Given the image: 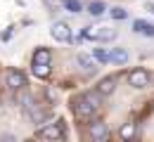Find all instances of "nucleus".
<instances>
[{
	"mask_svg": "<svg viewBox=\"0 0 154 142\" xmlns=\"http://www.w3.org/2000/svg\"><path fill=\"white\" fill-rule=\"evenodd\" d=\"M33 64H50V50L48 47H38L33 52Z\"/></svg>",
	"mask_w": 154,
	"mask_h": 142,
	"instance_id": "nucleus-11",
	"label": "nucleus"
},
{
	"mask_svg": "<svg viewBox=\"0 0 154 142\" xmlns=\"http://www.w3.org/2000/svg\"><path fill=\"white\" fill-rule=\"evenodd\" d=\"M112 17H114V19H126V17H128V12H126V10H121V7H112Z\"/></svg>",
	"mask_w": 154,
	"mask_h": 142,
	"instance_id": "nucleus-19",
	"label": "nucleus"
},
{
	"mask_svg": "<svg viewBox=\"0 0 154 142\" xmlns=\"http://www.w3.org/2000/svg\"><path fill=\"white\" fill-rule=\"evenodd\" d=\"M50 33H52V38L59 41V43H69L71 41V29H69L66 21H57V24L50 29Z\"/></svg>",
	"mask_w": 154,
	"mask_h": 142,
	"instance_id": "nucleus-2",
	"label": "nucleus"
},
{
	"mask_svg": "<svg viewBox=\"0 0 154 142\" xmlns=\"http://www.w3.org/2000/svg\"><path fill=\"white\" fill-rule=\"evenodd\" d=\"M119 135H121V140H133L135 137V123H123Z\"/></svg>",
	"mask_w": 154,
	"mask_h": 142,
	"instance_id": "nucleus-12",
	"label": "nucleus"
},
{
	"mask_svg": "<svg viewBox=\"0 0 154 142\" xmlns=\"http://www.w3.org/2000/svg\"><path fill=\"white\" fill-rule=\"evenodd\" d=\"M90 137H93V140H97V142L107 140V137H109V128H107V123L93 121V123H90Z\"/></svg>",
	"mask_w": 154,
	"mask_h": 142,
	"instance_id": "nucleus-6",
	"label": "nucleus"
},
{
	"mask_svg": "<svg viewBox=\"0 0 154 142\" xmlns=\"http://www.w3.org/2000/svg\"><path fill=\"white\" fill-rule=\"evenodd\" d=\"M114 38H116V31H112V29H102L97 33V41H114Z\"/></svg>",
	"mask_w": 154,
	"mask_h": 142,
	"instance_id": "nucleus-17",
	"label": "nucleus"
},
{
	"mask_svg": "<svg viewBox=\"0 0 154 142\" xmlns=\"http://www.w3.org/2000/svg\"><path fill=\"white\" fill-rule=\"evenodd\" d=\"M114 88H116V81H114V78H104V81L97 85V92L104 97V95H112V92H114Z\"/></svg>",
	"mask_w": 154,
	"mask_h": 142,
	"instance_id": "nucleus-9",
	"label": "nucleus"
},
{
	"mask_svg": "<svg viewBox=\"0 0 154 142\" xmlns=\"http://www.w3.org/2000/svg\"><path fill=\"white\" fill-rule=\"evenodd\" d=\"M93 57H95V62H100V64H107V62H109V52L102 50V47H97L95 52H93Z\"/></svg>",
	"mask_w": 154,
	"mask_h": 142,
	"instance_id": "nucleus-14",
	"label": "nucleus"
},
{
	"mask_svg": "<svg viewBox=\"0 0 154 142\" xmlns=\"http://www.w3.org/2000/svg\"><path fill=\"white\" fill-rule=\"evenodd\" d=\"M133 31L145 33V36H154V24H149V21H145V19H135L133 21Z\"/></svg>",
	"mask_w": 154,
	"mask_h": 142,
	"instance_id": "nucleus-7",
	"label": "nucleus"
},
{
	"mask_svg": "<svg viewBox=\"0 0 154 142\" xmlns=\"http://www.w3.org/2000/svg\"><path fill=\"white\" fill-rule=\"evenodd\" d=\"M97 29H93V26H88V29H83V33H81V38H88V41H97Z\"/></svg>",
	"mask_w": 154,
	"mask_h": 142,
	"instance_id": "nucleus-18",
	"label": "nucleus"
},
{
	"mask_svg": "<svg viewBox=\"0 0 154 142\" xmlns=\"http://www.w3.org/2000/svg\"><path fill=\"white\" fill-rule=\"evenodd\" d=\"M147 10H149V12H152V14H154V5H152V2H149V5H147Z\"/></svg>",
	"mask_w": 154,
	"mask_h": 142,
	"instance_id": "nucleus-20",
	"label": "nucleus"
},
{
	"mask_svg": "<svg viewBox=\"0 0 154 142\" xmlns=\"http://www.w3.org/2000/svg\"><path fill=\"white\" fill-rule=\"evenodd\" d=\"M76 62L81 69H85V71H95V59L90 57V55H85V52H78L76 55Z\"/></svg>",
	"mask_w": 154,
	"mask_h": 142,
	"instance_id": "nucleus-8",
	"label": "nucleus"
},
{
	"mask_svg": "<svg viewBox=\"0 0 154 142\" xmlns=\"http://www.w3.org/2000/svg\"><path fill=\"white\" fill-rule=\"evenodd\" d=\"M74 111H76L78 119H93V114L97 111V107L83 95V97H78V100L74 102Z\"/></svg>",
	"mask_w": 154,
	"mask_h": 142,
	"instance_id": "nucleus-1",
	"label": "nucleus"
},
{
	"mask_svg": "<svg viewBox=\"0 0 154 142\" xmlns=\"http://www.w3.org/2000/svg\"><path fill=\"white\" fill-rule=\"evenodd\" d=\"M62 5H64V7L69 10V12H74V14H76V12H81V10H83V5H81L78 0H64Z\"/></svg>",
	"mask_w": 154,
	"mask_h": 142,
	"instance_id": "nucleus-15",
	"label": "nucleus"
},
{
	"mask_svg": "<svg viewBox=\"0 0 154 142\" xmlns=\"http://www.w3.org/2000/svg\"><path fill=\"white\" fill-rule=\"evenodd\" d=\"M36 135H38V137H45V140H62V137H64V130H62L59 123H52V125L40 128Z\"/></svg>",
	"mask_w": 154,
	"mask_h": 142,
	"instance_id": "nucleus-5",
	"label": "nucleus"
},
{
	"mask_svg": "<svg viewBox=\"0 0 154 142\" xmlns=\"http://www.w3.org/2000/svg\"><path fill=\"white\" fill-rule=\"evenodd\" d=\"M5 83H7V88H10V90H21V88L26 85V76H24L21 71H17V69H12V71H7Z\"/></svg>",
	"mask_w": 154,
	"mask_h": 142,
	"instance_id": "nucleus-3",
	"label": "nucleus"
},
{
	"mask_svg": "<svg viewBox=\"0 0 154 142\" xmlns=\"http://www.w3.org/2000/svg\"><path fill=\"white\" fill-rule=\"evenodd\" d=\"M104 10H107V7H104V2H90V7H88V12H90L93 17H100Z\"/></svg>",
	"mask_w": 154,
	"mask_h": 142,
	"instance_id": "nucleus-16",
	"label": "nucleus"
},
{
	"mask_svg": "<svg viewBox=\"0 0 154 142\" xmlns=\"http://www.w3.org/2000/svg\"><path fill=\"white\" fill-rule=\"evenodd\" d=\"M109 62H116V64H126L128 62V52L123 50V47H116L109 52Z\"/></svg>",
	"mask_w": 154,
	"mask_h": 142,
	"instance_id": "nucleus-10",
	"label": "nucleus"
},
{
	"mask_svg": "<svg viewBox=\"0 0 154 142\" xmlns=\"http://www.w3.org/2000/svg\"><path fill=\"white\" fill-rule=\"evenodd\" d=\"M128 83L133 85V88H145V85H149V71H145V69H135L128 74Z\"/></svg>",
	"mask_w": 154,
	"mask_h": 142,
	"instance_id": "nucleus-4",
	"label": "nucleus"
},
{
	"mask_svg": "<svg viewBox=\"0 0 154 142\" xmlns=\"http://www.w3.org/2000/svg\"><path fill=\"white\" fill-rule=\"evenodd\" d=\"M33 74L38 78H48L50 76V64H33Z\"/></svg>",
	"mask_w": 154,
	"mask_h": 142,
	"instance_id": "nucleus-13",
	"label": "nucleus"
}]
</instances>
